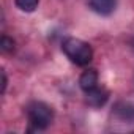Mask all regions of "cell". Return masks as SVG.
Returning a JSON list of instances; mask_svg holds the SVG:
<instances>
[{
    "label": "cell",
    "instance_id": "3957f363",
    "mask_svg": "<svg viewBox=\"0 0 134 134\" xmlns=\"http://www.w3.org/2000/svg\"><path fill=\"white\" fill-rule=\"evenodd\" d=\"M107 99H109V92L104 88L95 87V88L85 92V101L92 107H101L107 103Z\"/></svg>",
    "mask_w": 134,
    "mask_h": 134
},
{
    "label": "cell",
    "instance_id": "6da1fadb",
    "mask_svg": "<svg viewBox=\"0 0 134 134\" xmlns=\"http://www.w3.org/2000/svg\"><path fill=\"white\" fill-rule=\"evenodd\" d=\"M62 49L65 55L68 57L73 63L79 66H85L93 58V49L88 43L79 40V38H66L62 44Z\"/></svg>",
    "mask_w": 134,
    "mask_h": 134
},
{
    "label": "cell",
    "instance_id": "ba28073f",
    "mask_svg": "<svg viewBox=\"0 0 134 134\" xmlns=\"http://www.w3.org/2000/svg\"><path fill=\"white\" fill-rule=\"evenodd\" d=\"M0 49H2V52H13L14 51V41L8 36H2V40H0Z\"/></svg>",
    "mask_w": 134,
    "mask_h": 134
},
{
    "label": "cell",
    "instance_id": "277c9868",
    "mask_svg": "<svg viewBox=\"0 0 134 134\" xmlns=\"http://www.w3.org/2000/svg\"><path fill=\"white\" fill-rule=\"evenodd\" d=\"M88 7L96 14L109 16L117 7V0H88Z\"/></svg>",
    "mask_w": 134,
    "mask_h": 134
},
{
    "label": "cell",
    "instance_id": "8992f818",
    "mask_svg": "<svg viewBox=\"0 0 134 134\" xmlns=\"http://www.w3.org/2000/svg\"><path fill=\"white\" fill-rule=\"evenodd\" d=\"M115 114L121 118V120H128V121H134V104L129 103H120L115 109Z\"/></svg>",
    "mask_w": 134,
    "mask_h": 134
},
{
    "label": "cell",
    "instance_id": "30bf717a",
    "mask_svg": "<svg viewBox=\"0 0 134 134\" xmlns=\"http://www.w3.org/2000/svg\"><path fill=\"white\" fill-rule=\"evenodd\" d=\"M131 44H132V46H134V38H132V41H131Z\"/></svg>",
    "mask_w": 134,
    "mask_h": 134
},
{
    "label": "cell",
    "instance_id": "52a82bcc",
    "mask_svg": "<svg viewBox=\"0 0 134 134\" xmlns=\"http://www.w3.org/2000/svg\"><path fill=\"white\" fill-rule=\"evenodd\" d=\"M16 2V7L21 10V11H25V13H32L38 8V3L40 0H14Z\"/></svg>",
    "mask_w": 134,
    "mask_h": 134
},
{
    "label": "cell",
    "instance_id": "5b68a950",
    "mask_svg": "<svg viewBox=\"0 0 134 134\" xmlns=\"http://www.w3.org/2000/svg\"><path fill=\"white\" fill-rule=\"evenodd\" d=\"M79 85L84 92H88V90L98 87V73H96V70L90 68V70L84 71L79 77Z\"/></svg>",
    "mask_w": 134,
    "mask_h": 134
},
{
    "label": "cell",
    "instance_id": "7a4b0ae2",
    "mask_svg": "<svg viewBox=\"0 0 134 134\" xmlns=\"http://www.w3.org/2000/svg\"><path fill=\"white\" fill-rule=\"evenodd\" d=\"M27 115H29L30 125L35 129H46L52 123V118H54V112L51 106L41 101L30 103L27 106Z\"/></svg>",
    "mask_w": 134,
    "mask_h": 134
},
{
    "label": "cell",
    "instance_id": "9c48e42d",
    "mask_svg": "<svg viewBox=\"0 0 134 134\" xmlns=\"http://www.w3.org/2000/svg\"><path fill=\"white\" fill-rule=\"evenodd\" d=\"M7 84H8V81H7V74H5V71L2 70V93H5V90H7Z\"/></svg>",
    "mask_w": 134,
    "mask_h": 134
}]
</instances>
